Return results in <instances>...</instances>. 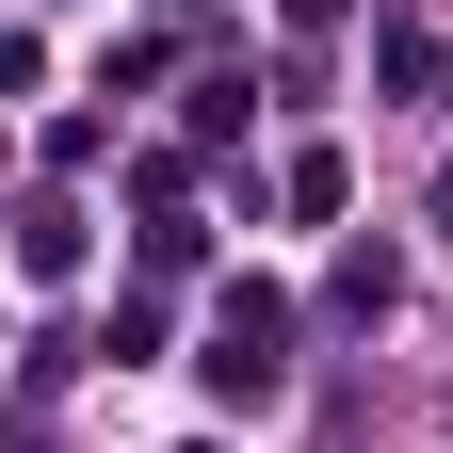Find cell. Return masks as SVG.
<instances>
[{
    "label": "cell",
    "instance_id": "obj_1",
    "mask_svg": "<svg viewBox=\"0 0 453 453\" xmlns=\"http://www.w3.org/2000/svg\"><path fill=\"white\" fill-rule=\"evenodd\" d=\"M275 340H292L275 308H226V340H211V388H226V405H275Z\"/></svg>",
    "mask_w": 453,
    "mask_h": 453
}]
</instances>
